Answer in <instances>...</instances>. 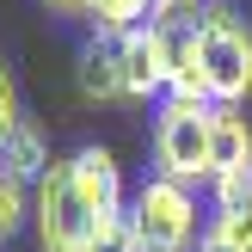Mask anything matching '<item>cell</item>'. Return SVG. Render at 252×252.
I'll list each match as a JSON object with an SVG mask.
<instances>
[{"label": "cell", "mask_w": 252, "mask_h": 252, "mask_svg": "<svg viewBox=\"0 0 252 252\" xmlns=\"http://www.w3.org/2000/svg\"><path fill=\"white\" fill-rule=\"evenodd\" d=\"M98 209L86 203V191L74 185V166L56 160V166L37 179V203H31V228L43 252H93L98 240Z\"/></svg>", "instance_id": "277c9868"}, {"label": "cell", "mask_w": 252, "mask_h": 252, "mask_svg": "<svg viewBox=\"0 0 252 252\" xmlns=\"http://www.w3.org/2000/svg\"><path fill=\"white\" fill-rule=\"evenodd\" d=\"M209 160H216V179L252 166V123H246L240 105H216V142H209Z\"/></svg>", "instance_id": "ba28073f"}, {"label": "cell", "mask_w": 252, "mask_h": 252, "mask_svg": "<svg viewBox=\"0 0 252 252\" xmlns=\"http://www.w3.org/2000/svg\"><path fill=\"white\" fill-rule=\"evenodd\" d=\"M129 240L142 252H191L203 234H197V197L191 185L166 179V172H154V179H142L129 191Z\"/></svg>", "instance_id": "3957f363"}, {"label": "cell", "mask_w": 252, "mask_h": 252, "mask_svg": "<svg viewBox=\"0 0 252 252\" xmlns=\"http://www.w3.org/2000/svg\"><path fill=\"white\" fill-rule=\"evenodd\" d=\"M25 123V111H19V86H12V74H6V62H0V148H6V135Z\"/></svg>", "instance_id": "7c38bea8"}, {"label": "cell", "mask_w": 252, "mask_h": 252, "mask_svg": "<svg viewBox=\"0 0 252 252\" xmlns=\"http://www.w3.org/2000/svg\"><path fill=\"white\" fill-rule=\"evenodd\" d=\"M0 166H6L12 179H25V185H37L49 166H56V160H49V142H43V129H37L31 117H25L19 129L6 135V148H0Z\"/></svg>", "instance_id": "9c48e42d"}, {"label": "cell", "mask_w": 252, "mask_h": 252, "mask_svg": "<svg viewBox=\"0 0 252 252\" xmlns=\"http://www.w3.org/2000/svg\"><path fill=\"white\" fill-rule=\"evenodd\" d=\"M74 80H80V98H86V105H111V98H123V43L105 37V31H98L93 43H80V56H74Z\"/></svg>", "instance_id": "8992f818"}, {"label": "cell", "mask_w": 252, "mask_h": 252, "mask_svg": "<svg viewBox=\"0 0 252 252\" xmlns=\"http://www.w3.org/2000/svg\"><path fill=\"white\" fill-rule=\"evenodd\" d=\"M148 19H154V0H93V25L105 37H123L135 25H148Z\"/></svg>", "instance_id": "8fae6325"}, {"label": "cell", "mask_w": 252, "mask_h": 252, "mask_svg": "<svg viewBox=\"0 0 252 252\" xmlns=\"http://www.w3.org/2000/svg\"><path fill=\"white\" fill-rule=\"evenodd\" d=\"M203 93L209 105H246L252 98V25L234 0L203 6Z\"/></svg>", "instance_id": "7a4b0ae2"}, {"label": "cell", "mask_w": 252, "mask_h": 252, "mask_svg": "<svg viewBox=\"0 0 252 252\" xmlns=\"http://www.w3.org/2000/svg\"><path fill=\"white\" fill-rule=\"evenodd\" d=\"M31 203H37V185H25V179H12L6 166H0V246L12 240V234L31 221Z\"/></svg>", "instance_id": "30bf717a"}, {"label": "cell", "mask_w": 252, "mask_h": 252, "mask_svg": "<svg viewBox=\"0 0 252 252\" xmlns=\"http://www.w3.org/2000/svg\"><path fill=\"white\" fill-rule=\"evenodd\" d=\"M68 166H74V185L86 191V203H93L98 216H123V209H129V197H123V166H117L111 148H80Z\"/></svg>", "instance_id": "52a82bcc"}, {"label": "cell", "mask_w": 252, "mask_h": 252, "mask_svg": "<svg viewBox=\"0 0 252 252\" xmlns=\"http://www.w3.org/2000/svg\"><path fill=\"white\" fill-rule=\"evenodd\" d=\"M209 142H216V105H209V98H160V117H154V166L166 172V179L209 185V179H216Z\"/></svg>", "instance_id": "6da1fadb"}, {"label": "cell", "mask_w": 252, "mask_h": 252, "mask_svg": "<svg viewBox=\"0 0 252 252\" xmlns=\"http://www.w3.org/2000/svg\"><path fill=\"white\" fill-rule=\"evenodd\" d=\"M56 12H93V0H49Z\"/></svg>", "instance_id": "4fadbf2b"}, {"label": "cell", "mask_w": 252, "mask_h": 252, "mask_svg": "<svg viewBox=\"0 0 252 252\" xmlns=\"http://www.w3.org/2000/svg\"><path fill=\"white\" fill-rule=\"evenodd\" d=\"M123 43V98H166L172 74H166V37L160 25H135V31L117 37Z\"/></svg>", "instance_id": "5b68a950"}]
</instances>
